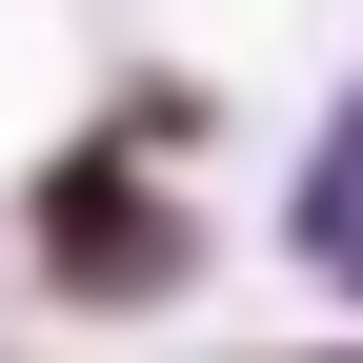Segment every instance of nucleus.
Wrapping results in <instances>:
<instances>
[{
    "mask_svg": "<svg viewBox=\"0 0 363 363\" xmlns=\"http://www.w3.org/2000/svg\"><path fill=\"white\" fill-rule=\"evenodd\" d=\"M40 242H61V283H182V222H162V202H142L121 162H61Z\"/></svg>",
    "mask_w": 363,
    "mask_h": 363,
    "instance_id": "f257e3e1",
    "label": "nucleus"
}]
</instances>
